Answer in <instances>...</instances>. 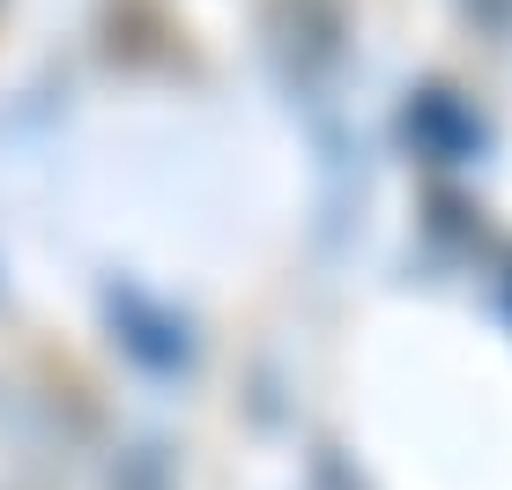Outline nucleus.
Masks as SVG:
<instances>
[{"label":"nucleus","mask_w":512,"mask_h":490,"mask_svg":"<svg viewBox=\"0 0 512 490\" xmlns=\"http://www.w3.org/2000/svg\"><path fill=\"white\" fill-rule=\"evenodd\" d=\"M409 142L423 156H438V164H468V156L483 149V119H475L453 90H416V104H409Z\"/></svg>","instance_id":"2"},{"label":"nucleus","mask_w":512,"mask_h":490,"mask_svg":"<svg viewBox=\"0 0 512 490\" xmlns=\"http://www.w3.org/2000/svg\"><path fill=\"white\" fill-rule=\"evenodd\" d=\"M67 431L30 387L0 379V490H60Z\"/></svg>","instance_id":"1"}]
</instances>
